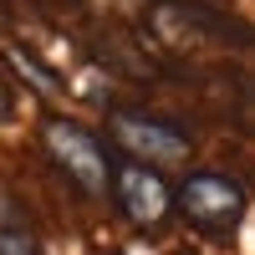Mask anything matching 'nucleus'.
<instances>
[{"mask_svg": "<svg viewBox=\"0 0 255 255\" xmlns=\"http://www.w3.org/2000/svg\"><path fill=\"white\" fill-rule=\"evenodd\" d=\"M0 255H41L36 230L20 220V215H5V220H0Z\"/></svg>", "mask_w": 255, "mask_h": 255, "instance_id": "nucleus-5", "label": "nucleus"}, {"mask_svg": "<svg viewBox=\"0 0 255 255\" xmlns=\"http://www.w3.org/2000/svg\"><path fill=\"white\" fill-rule=\"evenodd\" d=\"M113 194H118V209L138 230H158L168 220V209H174V189L158 179L153 163H138V158L113 168Z\"/></svg>", "mask_w": 255, "mask_h": 255, "instance_id": "nucleus-3", "label": "nucleus"}, {"mask_svg": "<svg viewBox=\"0 0 255 255\" xmlns=\"http://www.w3.org/2000/svg\"><path fill=\"white\" fill-rule=\"evenodd\" d=\"M113 138L133 153L138 163H174L189 153V138L168 123H153V118H138V113H118L113 118Z\"/></svg>", "mask_w": 255, "mask_h": 255, "instance_id": "nucleus-4", "label": "nucleus"}, {"mask_svg": "<svg viewBox=\"0 0 255 255\" xmlns=\"http://www.w3.org/2000/svg\"><path fill=\"white\" fill-rule=\"evenodd\" d=\"M174 209L204 235H230L245 220V189L225 174H189L174 194Z\"/></svg>", "mask_w": 255, "mask_h": 255, "instance_id": "nucleus-2", "label": "nucleus"}, {"mask_svg": "<svg viewBox=\"0 0 255 255\" xmlns=\"http://www.w3.org/2000/svg\"><path fill=\"white\" fill-rule=\"evenodd\" d=\"M41 138H46V153L67 168V179L77 189H87V194H108L113 189V163L102 153L97 133H87V128L72 123V118H46Z\"/></svg>", "mask_w": 255, "mask_h": 255, "instance_id": "nucleus-1", "label": "nucleus"}]
</instances>
